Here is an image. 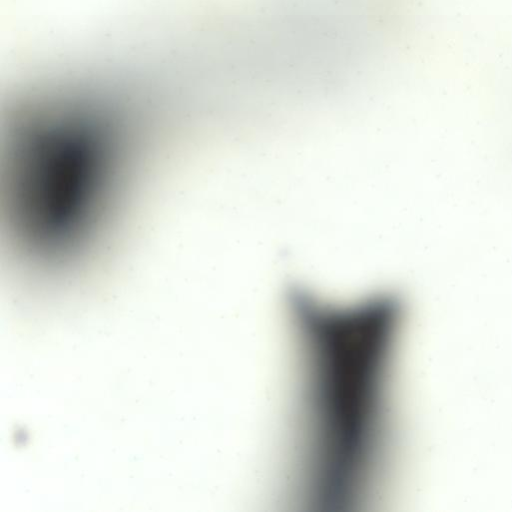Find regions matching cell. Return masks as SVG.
Returning <instances> with one entry per match:
<instances>
[{
    "label": "cell",
    "instance_id": "obj_1",
    "mask_svg": "<svg viewBox=\"0 0 512 512\" xmlns=\"http://www.w3.org/2000/svg\"><path fill=\"white\" fill-rule=\"evenodd\" d=\"M111 116L85 105H43L12 123L9 220L33 259H73L106 219L127 140L124 124Z\"/></svg>",
    "mask_w": 512,
    "mask_h": 512
}]
</instances>
